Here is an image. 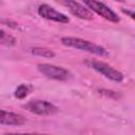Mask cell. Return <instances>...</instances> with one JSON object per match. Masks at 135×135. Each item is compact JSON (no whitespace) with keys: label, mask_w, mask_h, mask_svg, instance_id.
<instances>
[{"label":"cell","mask_w":135,"mask_h":135,"mask_svg":"<svg viewBox=\"0 0 135 135\" xmlns=\"http://www.w3.org/2000/svg\"><path fill=\"white\" fill-rule=\"evenodd\" d=\"M83 4L91 11V12H94L96 13L97 15L101 16L102 18H104L105 20L108 21H111V22H114V23H117L119 22V17L118 15L113 11L105 3L103 2H100V1H95V0H86L83 2Z\"/></svg>","instance_id":"obj_5"},{"label":"cell","mask_w":135,"mask_h":135,"mask_svg":"<svg viewBox=\"0 0 135 135\" xmlns=\"http://www.w3.org/2000/svg\"><path fill=\"white\" fill-rule=\"evenodd\" d=\"M31 54L35 55V56H39V57H43V58H53L55 57V53L46 47H41V46H35L31 49Z\"/></svg>","instance_id":"obj_9"},{"label":"cell","mask_w":135,"mask_h":135,"mask_svg":"<svg viewBox=\"0 0 135 135\" xmlns=\"http://www.w3.org/2000/svg\"><path fill=\"white\" fill-rule=\"evenodd\" d=\"M3 135H49V134H39V133H6Z\"/></svg>","instance_id":"obj_13"},{"label":"cell","mask_w":135,"mask_h":135,"mask_svg":"<svg viewBox=\"0 0 135 135\" xmlns=\"http://www.w3.org/2000/svg\"><path fill=\"white\" fill-rule=\"evenodd\" d=\"M0 123L2 126H22L25 123V118L20 114L1 110Z\"/></svg>","instance_id":"obj_8"},{"label":"cell","mask_w":135,"mask_h":135,"mask_svg":"<svg viewBox=\"0 0 135 135\" xmlns=\"http://www.w3.org/2000/svg\"><path fill=\"white\" fill-rule=\"evenodd\" d=\"M85 64L93 69L94 71H96L97 73L101 74L103 77H105L109 80H112L114 82H122L124 79V76L121 72H119L118 70L114 69L113 66L109 65L105 62L99 61V60H95V59H88L85 60Z\"/></svg>","instance_id":"obj_2"},{"label":"cell","mask_w":135,"mask_h":135,"mask_svg":"<svg viewBox=\"0 0 135 135\" xmlns=\"http://www.w3.org/2000/svg\"><path fill=\"white\" fill-rule=\"evenodd\" d=\"M28 92H30L28 85L22 83V84H20V85L17 86V89H16L15 92H14V96H15L16 98H18V99H23V98H25V97L27 96Z\"/></svg>","instance_id":"obj_11"},{"label":"cell","mask_w":135,"mask_h":135,"mask_svg":"<svg viewBox=\"0 0 135 135\" xmlns=\"http://www.w3.org/2000/svg\"><path fill=\"white\" fill-rule=\"evenodd\" d=\"M37 12L40 17H42L46 20H51V21H55V22H59V23H68L70 21V19L68 18L66 15L56 11L54 7H52L45 3L40 4L37 8Z\"/></svg>","instance_id":"obj_6"},{"label":"cell","mask_w":135,"mask_h":135,"mask_svg":"<svg viewBox=\"0 0 135 135\" xmlns=\"http://www.w3.org/2000/svg\"><path fill=\"white\" fill-rule=\"evenodd\" d=\"M0 42L1 44L3 45H6V46H12L16 43V39L15 37H13L12 35L5 33L3 30L0 31Z\"/></svg>","instance_id":"obj_10"},{"label":"cell","mask_w":135,"mask_h":135,"mask_svg":"<svg viewBox=\"0 0 135 135\" xmlns=\"http://www.w3.org/2000/svg\"><path fill=\"white\" fill-rule=\"evenodd\" d=\"M37 70L43 76L53 80L64 81L69 79L71 76V73L66 69L55 65V64H50V63H39L37 64Z\"/></svg>","instance_id":"obj_4"},{"label":"cell","mask_w":135,"mask_h":135,"mask_svg":"<svg viewBox=\"0 0 135 135\" xmlns=\"http://www.w3.org/2000/svg\"><path fill=\"white\" fill-rule=\"evenodd\" d=\"M23 108L28 112L39 116H50L58 111V108L55 104H53L47 100H41V99L30 100L23 105Z\"/></svg>","instance_id":"obj_3"},{"label":"cell","mask_w":135,"mask_h":135,"mask_svg":"<svg viewBox=\"0 0 135 135\" xmlns=\"http://www.w3.org/2000/svg\"><path fill=\"white\" fill-rule=\"evenodd\" d=\"M61 43L68 47H73L76 50L84 51L88 53H92L98 56H107L108 52L107 50L98 44H95L89 40H84L81 38H76V37H62L61 38Z\"/></svg>","instance_id":"obj_1"},{"label":"cell","mask_w":135,"mask_h":135,"mask_svg":"<svg viewBox=\"0 0 135 135\" xmlns=\"http://www.w3.org/2000/svg\"><path fill=\"white\" fill-rule=\"evenodd\" d=\"M121 11H122V13H124L126 15H128L129 17H131L133 20H135V11H133V9H126V8H121Z\"/></svg>","instance_id":"obj_12"},{"label":"cell","mask_w":135,"mask_h":135,"mask_svg":"<svg viewBox=\"0 0 135 135\" xmlns=\"http://www.w3.org/2000/svg\"><path fill=\"white\" fill-rule=\"evenodd\" d=\"M64 4L68 6V8L70 9V12L75 17H78L79 19H82V20H91L93 18L92 12L84 4H81V3L76 2V1H66V2H64Z\"/></svg>","instance_id":"obj_7"}]
</instances>
